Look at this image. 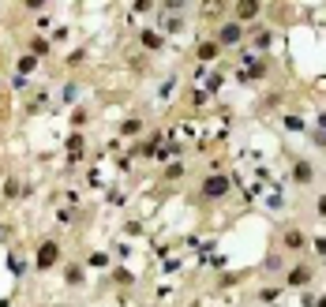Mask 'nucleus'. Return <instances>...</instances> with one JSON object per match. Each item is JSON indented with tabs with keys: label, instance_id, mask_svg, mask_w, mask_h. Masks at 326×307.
I'll return each instance as SVG.
<instances>
[{
	"label": "nucleus",
	"instance_id": "obj_1",
	"mask_svg": "<svg viewBox=\"0 0 326 307\" xmlns=\"http://www.w3.org/2000/svg\"><path fill=\"white\" fill-rule=\"evenodd\" d=\"M255 12H259V8H255V4H240V8H236V15H240V19H251Z\"/></svg>",
	"mask_w": 326,
	"mask_h": 307
},
{
	"label": "nucleus",
	"instance_id": "obj_2",
	"mask_svg": "<svg viewBox=\"0 0 326 307\" xmlns=\"http://www.w3.org/2000/svg\"><path fill=\"white\" fill-rule=\"evenodd\" d=\"M222 37H225V42H233V37H240V26H225V30H222Z\"/></svg>",
	"mask_w": 326,
	"mask_h": 307
},
{
	"label": "nucleus",
	"instance_id": "obj_3",
	"mask_svg": "<svg viewBox=\"0 0 326 307\" xmlns=\"http://www.w3.org/2000/svg\"><path fill=\"white\" fill-rule=\"evenodd\" d=\"M319 210H322V214H326V199H319Z\"/></svg>",
	"mask_w": 326,
	"mask_h": 307
}]
</instances>
